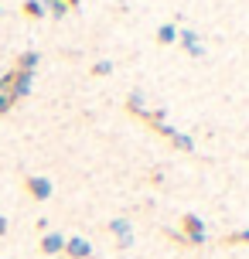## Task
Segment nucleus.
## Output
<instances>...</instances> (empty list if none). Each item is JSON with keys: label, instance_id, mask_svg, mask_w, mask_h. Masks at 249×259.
Wrapping results in <instances>:
<instances>
[{"label": "nucleus", "instance_id": "f257e3e1", "mask_svg": "<svg viewBox=\"0 0 249 259\" xmlns=\"http://www.w3.org/2000/svg\"><path fill=\"white\" fill-rule=\"evenodd\" d=\"M184 229H188V232L181 235L184 246H201V242H205V225H201L198 215H184Z\"/></svg>", "mask_w": 249, "mask_h": 259}, {"label": "nucleus", "instance_id": "f03ea898", "mask_svg": "<svg viewBox=\"0 0 249 259\" xmlns=\"http://www.w3.org/2000/svg\"><path fill=\"white\" fill-rule=\"evenodd\" d=\"M31 85H34V72H14V85H11V99H24L27 92H31Z\"/></svg>", "mask_w": 249, "mask_h": 259}, {"label": "nucleus", "instance_id": "7ed1b4c3", "mask_svg": "<svg viewBox=\"0 0 249 259\" xmlns=\"http://www.w3.org/2000/svg\"><path fill=\"white\" fill-rule=\"evenodd\" d=\"M109 232L119 239V246H123V249L133 246V229H130V222H127V219H113V222H109Z\"/></svg>", "mask_w": 249, "mask_h": 259}, {"label": "nucleus", "instance_id": "20e7f679", "mask_svg": "<svg viewBox=\"0 0 249 259\" xmlns=\"http://www.w3.org/2000/svg\"><path fill=\"white\" fill-rule=\"evenodd\" d=\"M65 252L72 259H89L92 256V246L86 242V239H79V235H72V239H65Z\"/></svg>", "mask_w": 249, "mask_h": 259}, {"label": "nucleus", "instance_id": "39448f33", "mask_svg": "<svg viewBox=\"0 0 249 259\" xmlns=\"http://www.w3.org/2000/svg\"><path fill=\"white\" fill-rule=\"evenodd\" d=\"M178 38L184 41V48H188L191 58H205V45H201V38H198L195 31H178Z\"/></svg>", "mask_w": 249, "mask_h": 259}, {"label": "nucleus", "instance_id": "423d86ee", "mask_svg": "<svg viewBox=\"0 0 249 259\" xmlns=\"http://www.w3.org/2000/svg\"><path fill=\"white\" fill-rule=\"evenodd\" d=\"M27 191L34 194L38 201H45V198H52V181L41 178V174H34V178H27Z\"/></svg>", "mask_w": 249, "mask_h": 259}, {"label": "nucleus", "instance_id": "0eeeda50", "mask_svg": "<svg viewBox=\"0 0 249 259\" xmlns=\"http://www.w3.org/2000/svg\"><path fill=\"white\" fill-rule=\"evenodd\" d=\"M41 249H45L48 256H55V252H65V235H58V232H48L45 239H41Z\"/></svg>", "mask_w": 249, "mask_h": 259}, {"label": "nucleus", "instance_id": "6e6552de", "mask_svg": "<svg viewBox=\"0 0 249 259\" xmlns=\"http://www.w3.org/2000/svg\"><path fill=\"white\" fill-rule=\"evenodd\" d=\"M24 14L27 17H48V7H45V0H27Z\"/></svg>", "mask_w": 249, "mask_h": 259}, {"label": "nucleus", "instance_id": "1a4fd4ad", "mask_svg": "<svg viewBox=\"0 0 249 259\" xmlns=\"http://www.w3.org/2000/svg\"><path fill=\"white\" fill-rule=\"evenodd\" d=\"M38 58H41L38 52H24V55H21V65H17V72H34V68H38Z\"/></svg>", "mask_w": 249, "mask_h": 259}, {"label": "nucleus", "instance_id": "9d476101", "mask_svg": "<svg viewBox=\"0 0 249 259\" xmlns=\"http://www.w3.org/2000/svg\"><path fill=\"white\" fill-rule=\"evenodd\" d=\"M157 41H160V45H174V41H178V27H174V24H160Z\"/></svg>", "mask_w": 249, "mask_h": 259}, {"label": "nucleus", "instance_id": "9b49d317", "mask_svg": "<svg viewBox=\"0 0 249 259\" xmlns=\"http://www.w3.org/2000/svg\"><path fill=\"white\" fill-rule=\"evenodd\" d=\"M45 7H48V14H52V17H65V14H68V4H65V0H45Z\"/></svg>", "mask_w": 249, "mask_h": 259}, {"label": "nucleus", "instance_id": "f8f14e48", "mask_svg": "<svg viewBox=\"0 0 249 259\" xmlns=\"http://www.w3.org/2000/svg\"><path fill=\"white\" fill-rule=\"evenodd\" d=\"M109 72H113V62H109V58H103V62L92 65V75H109Z\"/></svg>", "mask_w": 249, "mask_h": 259}, {"label": "nucleus", "instance_id": "ddd939ff", "mask_svg": "<svg viewBox=\"0 0 249 259\" xmlns=\"http://www.w3.org/2000/svg\"><path fill=\"white\" fill-rule=\"evenodd\" d=\"M232 242H249V229H242V232H232L229 239H225V246H232Z\"/></svg>", "mask_w": 249, "mask_h": 259}, {"label": "nucleus", "instance_id": "4468645a", "mask_svg": "<svg viewBox=\"0 0 249 259\" xmlns=\"http://www.w3.org/2000/svg\"><path fill=\"white\" fill-rule=\"evenodd\" d=\"M11 106H14V99H11V96H0V116H4V113H7Z\"/></svg>", "mask_w": 249, "mask_h": 259}, {"label": "nucleus", "instance_id": "2eb2a0df", "mask_svg": "<svg viewBox=\"0 0 249 259\" xmlns=\"http://www.w3.org/2000/svg\"><path fill=\"white\" fill-rule=\"evenodd\" d=\"M7 232V219H0V235Z\"/></svg>", "mask_w": 249, "mask_h": 259}, {"label": "nucleus", "instance_id": "dca6fc26", "mask_svg": "<svg viewBox=\"0 0 249 259\" xmlns=\"http://www.w3.org/2000/svg\"><path fill=\"white\" fill-rule=\"evenodd\" d=\"M65 4H68V7H72V4H79V0H65Z\"/></svg>", "mask_w": 249, "mask_h": 259}, {"label": "nucleus", "instance_id": "f3484780", "mask_svg": "<svg viewBox=\"0 0 249 259\" xmlns=\"http://www.w3.org/2000/svg\"><path fill=\"white\" fill-rule=\"evenodd\" d=\"M0 14H4V11H0Z\"/></svg>", "mask_w": 249, "mask_h": 259}]
</instances>
